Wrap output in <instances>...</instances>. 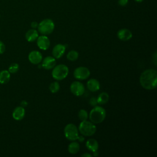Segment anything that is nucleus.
<instances>
[{"label":"nucleus","instance_id":"obj_1","mask_svg":"<svg viewBox=\"0 0 157 157\" xmlns=\"http://www.w3.org/2000/svg\"><path fill=\"white\" fill-rule=\"evenodd\" d=\"M140 83L146 90H153L157 85V72L155 69H147L140 76Z\"/></svg>","mask_w":157,"mask_h":157},{"label":"nucleus","instance_id":"obj_2","mask_svg":"<svg viewBox=\"0 0 157 157\" xmlns=\"http://www.w3.org/2000/svg\"><path fill=\"white\" fill-rule=\"evenodd\" d=\"M106 116L105 110L101 106H95L90 112L89 118L94 124L102 123Z\"/></svg>","mask_w":157,"mask_h":157},{"label":"nucleus","instance_id":"obj_3","mask_svg":"<svg viewBox=\"0 0 157 157\" xmlns=\"http://www.w3.org/2000/svg\"><path fill=\"white\" fill-rule=\"evenodd\" d=\"M54 28L55 23L52 20L49 18H46L41 21L37 26L38 31L41 34L45 36L50 34L53 31Z\"/></svg>","mask_w":157,"mask_h":157},{"label":"nucleus","instance_id":"obj_4","mask_svg":"<svg viewBox=\"0 0 157 157\" xmlns=\"http://www.w3.org/2000/svg\"><path fill=\"white\" fill-rule=\"evenodd\" d=\"M78 131L84 136H91L96 132V127L92 122L84 120L80 123Z\"/></svg>","mask_w":157,"mask_h":157},{"label":"nucleus","instance_id":"obj_5","mask_svg":"<svg viewBox=\"0 0 157 157\" xmlns=\"http://www.w3.org/2000/svg\"><path fill=\"white\" fill-rule=\"evenodd\" d=\"M69 69L64 64H58L53 68L52 72V77L57 80H62L64 79L68 75Z\"/></svg>","mask_w":157,"mask_h":157},{"label":"nucleus","instance_id":"obj_6","mask_svg":"<svg viewBox=\"0 0 157 157\" xmlns=\"http://www.w3.org/2000/svg\"><path fill=\"white\" fill-rule=\"evenodd\" d=\"M64 134L67 139L71 141L75 140L78 136V128L74 124H67L64 129Z\"/></svg>","mask_w":157,"mask_h":157},{"label":"nucleus","instance_id":"obj_7","mask_svg":"<svg viewBox=\"0 0 157 157\" xmlns=\"http://www.w3.org/2000/svg\"><path fill=\"white\" fill-rule=\"evenodd\" d=\"M90 75V70L83 66L77 67L74 72V76L78 80H85L89 77Z\"/></svg>","mask_w":157,"mask_h":157},{"label":"nucleus","instance_id":"obj_8","mask_svg":"<svg viewBox=\"0 0 157 157\" xmlns=\"http://www.w3.org/2000/svg\"><path fill=\"white\" fill-rule=\"evenodd\" d=\"M70 90L71 93L77 96H80L83 94L85 92V87L82 83L78 81L73 82L71 86Z\"/></svg>","mask_w":157,"mask_h":157},{"label":"nucleus","instance_id":"obj_9","mask_svg":"<svg viewBox=\"0 0 157 157\" xmlns=\"http://www.w3.org/2000/svg\"><path fill=\"white\" fill-rule=\"evenodd\" d=\"M37 45L40 49L46 50L50 47V41L48 37L45 35H42L38 36L37 39Z\"/></svg>","mask_w":157,"mask_h":157},{"label":"nucleus","instance_id":"obj_10","mask_svg":"<svg viewBox=\"0 0 157 157\" xmlns=\"http://www.w3.org/2000/svg\"><path fill=\"white\" fill-rule=\"evenodd\" d=\"M28 59L33 64H39L42 60V55L39 51L34 50L29 53Z\"/></svg>","mask_w":157,"mask_h":157},{"label":"nucleus","instance_id":"obj_11","mask_svg":"<svg viewBox=\"0 0 157 157\" xmlns=\"http://www.w3.org/2000/svg\"><path fill=\"white\" fill-rule=\"evenodd\" d=\"M66 45L61 44H56L52 50V55L55 58H60L65 53Z\"/></svg>","mask_w":157,"mask_h":157},{"label":"nucleus","instance_id":"obj_12","mask_svg":"<svg viewBox=\"0 0 157 157\" xmlns=\"http://www.w3.org/2000/svg\"><path fill=\"white\" fill-rule=\"evenodd\" d=\"M117 36L120 40L123 41H127L131 39L132 37V34L131 31L128 29L123 28L118 31Z\"/></svg>","mask_w":157,"mask_h":157},{"label":"nucleus","instance_id":"obj_13","mask_svg":"<svg viewBox=\"0 0 157 157\" xmlns=\"http://www.w3.org/2000/svg\"><path fill=\"white\" fill-rule=\"evenodd\" d=\"M56 65V59L53 56H48L45 57L42 63V67L47 70H50L51 69H53Z\"/></svg>","mask_w":157,"mask_h":157},{"label":"nucleus","instance_id":"obj_14","mask_svg":"<svg viewBox=\"0 0 157 157\" xmlns=\"http://www.w3.org/2000/svg\"><path fill=\"white\" fill-rule=\"evenodd\" d=\"M25 115V110L24 107L21 106H18L15 108L12 112V117L15 120H22Z\"/></svg>","mask_w":157,"mask_h":157},{"label":"nucleus","instance_id":"obj_15","mask_svg":"<svg viewBox=\"0 0 157 157\" xmlns=\"http://www.w3.org/2000/svg\"><path fill=\"white\" fill-rule=\"evenodd\" d=\"M87 87L92 92L97 91L100 88L99 82L95 78H91L87 82Z\"/></svg>","mask_w":157,"mask_h":157},{"label":"nucleus","instance_id":"obj_16","mask_svg":"<svg viewBox=\"0 0 157 157\" xmlns=\"http://www.w3.org/2000/svg\"><path fill=\"white\" fill-rule=\"evenodd\" d=\"M38 36H39V34H38L37 31L33 28L29 29L26 33V34H25L26 39L30 42L35 41L37 39Z\"/></svg>","mask_w":157,"mask_h":157},{"label":"nucleus","instance_id":"obj_17","mask_svg":"<svg viewBox=\"0 0 157 157\" xmlns=\"http://www.w3.org/2000/svg\"><path fill=\"white\" fill-rule=\"evenodd\" d=\"M86 147L87 149L92 152L98 151L99 148V144L96 140L94 139H90L86 142Z\"/></svg>","mask_w":157,"mask_h":157},{"label":"nucleus","instance_id":"obj_18","mask_svg":"<svg viewBox=\"0 0 157 157\" xmlns=\"http://www.w3.org/2000/svg\"><path fill=\"white\" fill-rule=\"evenodd\" d=\"M10 78V73L7 70H3L0 72V83L6 84L9 82Z\"/></svg>","mask_w":157,"mask_h":157},{"label":"nucleus","instance_id":"obj_19","mask_svg":"<svg viewBox=\"0 0 157 157\" xmlns=\"http://www.w3.org/2000/svg\"><path fill=\"white\" fill-rule=\"evenodd\" d=\"M80 150V145L77 142H72L68 145V151L72 155L76 154Z\"/></svg>","mask_w":157,"mask_h":157},{"label":"nucleus","instance_id":"obj_20","mask_svg":"<svg viewBox=\"0 0 157 157\" xmlns=\"http://www.w3.org/2000/svg\"><path fill=\"white\" fill-rule=\"evenodd\" d=\"M109 99V94L105 92H102L98 95L97 98V101H98V103L99 104H105L108 102Z\"/></svg>","mask_w":157,"mask_h":157},{"label":"nucleus","instance_id":"obj_21","mask_svg":"<svg viewBox=\"0 0 157 157\" xmlns=\"http://www.w3.org/2000/svg\"><path fill=\"white\" fill-rule=\"evenodd\" d=\"M67 58L72 61H76L78 58V53L75 50H71L67 54Z\"/></svg>","mask_w":157,"mask_h":157},{"label":"nucleus","instance_id":"obj_22","mask_svg":"<svg viewBox=\"0 0 157 157\" xmlns=\"http://www.w3.org/2000/svg\"><path fill=\"white\" fill-rule=\"evenodd\" d=\"M60 86L58 82H53L49 86V90L52 93H57L59 90Z\"/></svg>","mask_w":157,"mask_h":157},{"label":"nucleus","instance_id":"obj_23","mask_svg":"<svg viewBox=\"0 0 157 157\" xmlns=\"http://www.w3.org/2000/svg\"><path fill=\"white\" fill-rule=\"evenodd\" d=\"M78 117L79 118V119L81 121H84V120H86L88 117V112L86 110H84V109H81L79 110L78 113Z\"/></svg>","mask_w":157,"mask_h":157},{"label":"nucleus","instance_id":"obj_24","mask_svg":"<svg viewBox=\"0 0 157 157\" xmlns=\"http://www.w3.org/2000/svg\"><path fill=\"white\" fill-rule=\"evenodd\" d=\"M19 69V65L17 63H12L9 67V72L11 74L16 73Z\"/></svg>","mask_w":157,"mask_h":157},{"label":"nucleus","instance_id":"obj_25","mask_svg":"<svg viewBox=\"0 0 157 157\" xmlns=\"http://www.w3.org/2000/svg\"><path fill=\"white\" fill-rule=\"evenodd\" d=\"M90 104L91 106H96L98 104V101H97V98H96L95 97H93L90 99Z\"/></svg>","mask_w":157,"mask_h":157},{"label":"nucleus","instance_id":"obj_26","mask_svg":"<svg viewBox=\"0 0 157 157\" xmlns=\"http://www.w3.org/2000/svg\"><path fill=\"white\" fill-rule=\"evenodd\" d=\"M6 50V46L0 40V54H2Z\"/></svg>","mask_w":157,"mask_h":157},{"label":"nucleus","instance_id":"obj_27","mask_svg":"<svg viewBox=\"0 0 157 157\" xmlns=\"http://www.w3.org/2000/svg\"><path fill=\"white\" fill-rule=\"evenodd\" d=\"M128 2V0H118V4L121 6H125Z\"/></svg>","mask_w":157,"mask_h":157},{"label":"nucleus","instance_id":"obj_28","mask_svg":"<svg viewBox=\"0 0 157 157\" xmlns=\"http://www.w3.org/2000/svg\"><path fill=\"white\" fill-rule=\"evenodd\" d=\"M38 24H39V23H38L37 22H36V21H33V22H31V26L33 29H36V28H37Z\"/></svg>","mask_w":157,"mask_h":157},{"label":"nucleus","instance_id":"obj_29","mask_svg":"<svg viewBox=\"0 0 157 157\" xmlns=\"http://www.w3.org/2000/svg\"><path fill=\"white\" fill-rule=\"evenodd\" d=\"M84 137L82 136H78V137H77V140H78V141L80 142H82L83 140H84Z\"/></svg>","mask_w":157,"mask_h":157},{"label":"nucleus","instance_id":"obj_30","mask_svg":"<svg viewBox=\"0 0 157 157\" xmlns=\"http://www.w3.org/2000/svg\"><path fill=\"white\" fill-rule=\"evenodd\" d=\"M27 105H28V102H27L26 101H23L21 102V107H26Z\"/></svg>","mask_w":157,"mask_h":157},{"label":"nucleus","instance_id":"obj_31","mask_svg":"<svg viewBox=\"0 0 157 157\" xmlns=\"http://www.w3.org/2000/svg\"><path fill=\"white\" fill-rule=\"evenodd\" d=\"M82 156H86V157H91L92 156V155L90 153H84V154H82Z\"/></svg>","mask_w":157,"mask_h":157},{"label":"nucleus","instance_id":"obj_32","mask_svg":"<svg viewBox=\"0 0 157 157\" xmlns=\"http://www.w3.org/2000/svg\"><path fill=\"white\" fill-rule=\"evenodd\" d=\"M136 2H142L144 0H134Z\"/></svg>","mask_w":157,"mask_h":157}]
</instances>
